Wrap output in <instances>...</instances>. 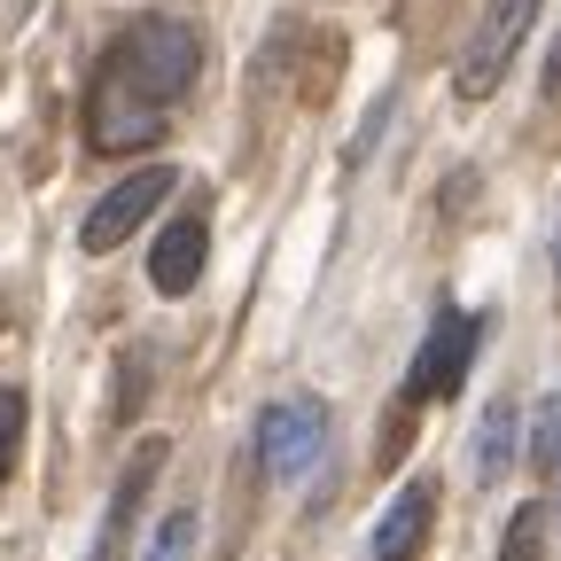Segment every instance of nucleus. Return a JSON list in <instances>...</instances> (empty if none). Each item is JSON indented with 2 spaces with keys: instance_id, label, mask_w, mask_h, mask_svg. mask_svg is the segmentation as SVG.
Masks as SVG:
<instances>
[{
  "instance_id": "2",
  "label": "nucleus",
  "mask_w": 561,
  "mask_h": 561,
  "mask_svg": "<svg viewBox=\"0 0 561 561\" xmlns=\"http://www.w3.org/2000/svg\"><path fill=\"white\" fill-rule=\"evenodd\" d=\"M530 24H538V0H491L483 24H476V32H468V47H460V70H453L460 102L500 94V79H507V62H515V47H523V32H530Z\"/></svg>"
},
{
  "instance_id": "16",
  "label": "nucleus",
  "mask_w": 561,
  "mask_h": 561,
  "mask_svg": "<svg viewBox=\"0 0 561 561\" xmlns=\"http://www.w3.org/2000/svg\"><path fill=\"white\" fill-rule=\"evenodd\" d=\"M553 280H561V227H553Z\"/></svg>"
},
{
  "instance_id": "11",
  "label": "nucleus",
  "mask_w": 561,
  "mask_h": 561,
  "mask_svg": "<svg viewBox=\"0 0 561 561\" xmlns=\"http://www.w3.org/2000/svg\"><path fill=\"white\" fill-rule=\"evenodd\" d=\"M538 553H546V500H523L500 538V561H538Z\"/></svg>"
},
{
  "instance_id": "6",
  "label": "nucleus",
  "mask_w": 561,
  "mask_h": 561,
  "mask_svg": "<svg viewBox=\"0 0 561 561\" xmlns=\"http://www.w3.org/2000/svg\"><path fill=\"white\" fill-rule=\"evenodd\" d=\"M164 460H172V445H164V437H140V453H133V460H125V476L110 483V507H102V530H94V553H87V561H125V538H133L140 507H149V491H157Z\"/></svg>"
},
{
  "instance_id": "7",
  "label": "nucleus",
  "mask_w": 561,
  "mask_h": 561,
  "mask_svg": "<svg viewBox=\"0 0 561 561\" xmlns=\"http://www.w3.org/2000/svg\"><path fill=\"white\" fill-rule=\"evenodd\" d=\"M203 257H210V219H203V210H180V219L164 227V242L149 250L157 297H187L195 280H203Z\"/></svg>"
},
{
  "instance_id": "14",
  "label": "nucleus",
  "mask_w": 561,
  "mask_h": 561,
  "mask_svg": "<svg viewBox=\"0 0 561 561\" xmlns=\"http://www.w3.org/2000/svg\"><path fill=\"white\" fill-rule=\"evenodd\" d=\"M546 102L561 110V32H553V47H546Z\"/></svg>"
},
{
  "instance_id": "15",
  "label": "nucleus",
  "mask_w": 561,
  "mask_h": 561,
  "mask_svg": "<svg viewBox=\"0 0 561 561\" xmlns=\"http://www.w3.org/2000/svg\"><path fill=\"white\" fill-rule=\"evenodd\" d=\"M553 507H561V453H553Z\"/></svg>"
},
{
  "instance_id": "13",
  "label": "nucleus",
  "mask_w": 561,
  "mask_h": 561,
  "mask_svg": "<svg viewBox=\"0 0 561 561\" xmlns=\"http://www.w3.org/2000/svg\"><path fill=\"white\" fill-rule=\"evenodd\" d=\"M195 553V507H180V515H164V530H157V546H149V561H187Z\"/></svg>"
},
{
  "instance_id": "10",
  "label": "nucleus",
  "mask_w": 561,
  "mask_h": 561,
  "mask_svg": "<svg viewBox=\"0 0 561 561\" xmlns=\"http://www.w3.org/2000/svg\"><path fill=\"white\" fill-rule=\"evenodd\" d=\"M24 421H32V398L9 382V390H0V483H9L16 460H24Z\"/></svg>"
},
{
  "instance_id": "5",
  "label": "nucleus",
  "mask_w": 561,
  "mask_h": 561,
  "mask_svg": "<svg viewBox=\"0 0 561 561\" xmlns=\"http://www.w3.org/2000/svg\"><path fill=\"white\" fill-rule=\"evenodd\" d=\"M476 343H483V312H445L430 328V343L413 351V375H405V405H437L468 382L476 367Z\"/></svg>"
},
{
  "instance_id": "9",
  "label": "nucleus",
  "mask_w": 561,
  "mask_h": 561,
  "mask_svg": "<svg viewBox=\"0 0 561 561\" xmlns=\"http://www.w3.org/2000/svg\"><path fill=\"white\" fill-rule=\"evenodd\" d=\"M515 437H523V413H515V398H500V405L483 413V437H476V476H483V483H500V476H507Z\"/></svg>"
},
{
  "instance_id": "1",
  "label": "nucleus",
  "mask_w": 561,
  "mask_h": 561,
  "mask_svg": "<svg viewBox=\"0 0 561 561\" xmlns=\"http://www.w3.org/2000/svg\"><path fill=\"white\" fill-rule=\"evenodd\" d=\"M203 70V39L180 16H133V32H117V47L94 62L87 87V149L102 157H133L157 149L172 133V110L187 102Z\"/></svg>"
},
{
  "instance_id": "12",
  "label": "nucleus",
  "mask_w": 561,
  "mask_h": 561,
  "mask_svg": "<svg viewBox=\"0 0 561 561\" xmlns=\"http://www.w3.org/2000/svg\"><path fill=\"white\" fill-rule=\"evenodd\" d=\"M140 398H149V351H125V359H117V405H110L117 430L133 421V405H140Z\"/></svg>"
},
{
  "instance_id": "4",
  "label": "nucleus",
  "mask_w": 561,
  "mask_h": 561,
  "mask_svg": "<svg viewBox=\"0 0 561 561\" xmlns=\"http://www.w3.org/2000/svg\"><path fill=\"white\" fill-rule=\"evenodd\" d=\"M320 445H328V405L320 398H280V405L257 413V468L273 483H297L320 460Z\"/></svg>"
},
{
  "instance_id": "8",
  "label": "nucleus",
  "mask_w": 561,
  "mask_h": 561,
  "mask_svg": "<svg viewBox=\"0 0 561 561\" xmlns=\"http://www.w3.org/2000/svg\"><path fill=\"white\" fill-rule=\"evenodd\" d=\"M430 523H437V491L430 483H405L398 500L382 507V523H375V561H413L421 538H430Z\"/></svg>"
},
{
  "instance_id": "3",
  "label": "nucleus",
  "mask_w": 561,
  "mask_h": 561,
  "mask_svg": "<svg viewBox=\"0 0 561 561\" xmlns=\"http://www.w3.org/2000/svg\"><path fill=\"white\" fill-rule=\"evenodd\" d=\"M180 187V172L172 164H140V172H125L94 210H87V227H79V250L87 257H110V250H125L133 242V227H149L157 219V203Z\"/></svg>"
}]
</instances>
